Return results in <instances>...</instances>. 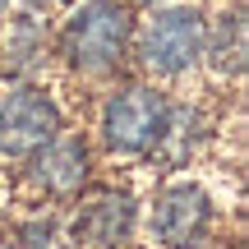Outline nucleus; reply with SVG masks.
Wrapping results in <instances>:
<instances>
[{
	"label": "nucleus",
	"mask_w": 249,
	"mask_h": 249,
	"mask_svg": "<svg viewBox=\"0 0 249 249\" xmlns=\"http://www.w3.org/2000/svg\"><path fill=\"white\" fill-rule=\"evenodd\" d=\"M129 226H134V203L124 194H102L88 208H79V217H74V245L111 249L129 235Z\"/></svg>",
	"instance_id": "nucleus-7"
},
{
	"label": "nucleus",
	"mask_w": 249,
	"mask_h": 249,
	"mask_svg": "<svg viewBox=\"0 0 249 249\" xmlns=\"http://www.w3.org/2000/svg\"><path fill=\"white\" fill-rule=\"evenodd\" d=\"M5 5H9V0H0V14H5Z\"/></svg>",
	"instance_id": "nucleus-9"
},
{
	"label": "nucleus",
	"mask_w": 249,
	"mask_h": 249,
	"mask_svg": "<svg viewBox=\"0 0 249 249\" xmlns=\"http://www.w3.org/2000/svg\"><path fill=\"white\" fill-rule=\"evenodd\" d=\"M208 217H213V208H208L203 189L198 185H176L152 208V235H157L161 245H171V249L198 245L203 231H208Z\"/></svg>",
	"instance_id": "nucleus-5"
},
{
	"label": "nucleus",
	"mask_w": 249,
	"mask_h": 249,
	"mask_svg": "<svg viewBox=\"0 0 249 249\" xmlns=\"http://www.w3.org/2000/svg\"><path fill=\"white\" fill-rule=\"evenodd\" d=\"M129 9L120 0H88V5L74 9V18L65 23L60 51L74 70L83 74H107L111 65L124 55V42H129Z\"/></svg>",
	"instance_id": "nucleus-1"
},
{
	"label": "nucleus",
	"mask_w": 249,
	"mask_h": 249,
	"mask_svg": "<svg viewBox=\"0 0 249 249\" xmlns=\"http://www.w3.org/2000/svg\"><path fill=\"white\" fill-rule=\"evenodd\" d=\"M203 46H208V60H213L217 74H240L245 70V18L240 14H222L213 28V37L203 33Z\"/></svg>",
	"instance_id": "nucleus-8"
},
{
	"label": "nucleus",
	"mask_w": 249,
	"mask_h": 249,
	"mask_svg": "<svg viewBox=\"0 0 249 249\" xmlns=\"http://www.w3.org/2000/svg\"><path fill=\"white\" fill-rule=\"evenodd\" d=\"M55 129H60V111L37 88L9 92L5 107H0V152H9V157L37 152L46 139H55Z\"/></svg>",
	"instance_id": "nucleus-4"
},
{
	"label": "nucleus",
	"mask_w": 249,
	"mask_h": 249,
	"mask_svg": "<svg viewBox=\"0 0 249 249\" xmlns=\"http://www.w3.org/2000/svg\"><path fill=\"white\" fill-rule=\"evenodd\" d=\"M198 55H203V18H198V9L171 5V9H157V14L148 18V28H143V37H139V60L148 65L152 74L176 79Z\"/></svg>",
	"instance_id": "nucleus-3"
},
{
	"label": "nucleus",
	"mask_w": 249,
	"mask_h": 249,
	"mask_svg": "<svg viewBox=\"0 0 249 249\" xmlns=\"http://www.w3.org/2000/svg\"><path fill=\"white\" fill-rule=\"evenodd\" d=\"M171 107L161 92L152 88H120L116 97L102 107V139L111 152H148L166 139Z\"/></svg>",
	"instance_id": "nucleus-2"
},
{
	"label": "nucleus",
	"mask_w": 249,
	"mask_h": 249,
	"mask_svg": "<svg viewBox=\"0 0 249 249\" xmlns=\"http://www.w3.org/2000/svg\"><path fill=\"white\" fill-rule=\"evenodd\" d=\"M28 176H33L37 189H46V194H55V198H70V194H79V185L88 180V148H83L79 139H46L42 148H37Z\"/></svg>",
	"instance_id": "nucleus-6"
}]
</instances>
